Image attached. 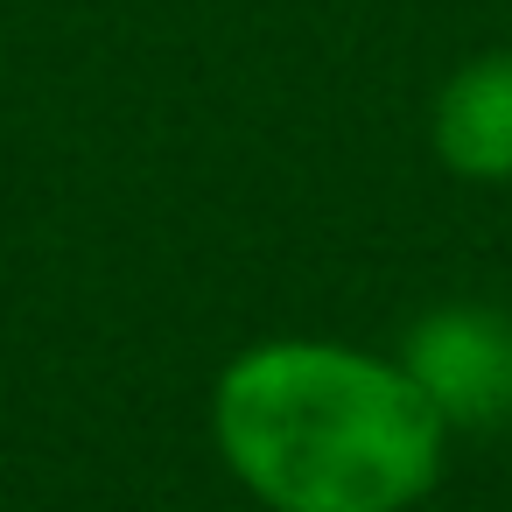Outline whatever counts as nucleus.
Listing matches in <instances>:
<instances>
[{
	"label": "nucleus",
	"mask_w": 512,
	"mask_h": 512,
	"mask_svg": "<svg viewBox=\"0 0 512 512\" xmlns=\"http://www.w3.org/2000/svg\"><path fill=\"white\" fill-rule=\"evenodd\" d=\"M211 442L267 512H414L449 456V421L400 358L267 337L211 386Z\"/></svg>",
	"instance_id": "nucleus-1"
},
{
	"label": "nucleus",
	"mask_w": 512,
	"mask_h": 512,
	"mask_svg": "<svg viewBox=\"0 0 512 512\" xmlns=\"http://www.w3.org/2000/svg\"><path fill=\"white\" fill-rule=\"evenodd\" d=\"M400 365L435 400V414L449 421V435L456 428H498V421H512V323L498 309H477V302L428 309L407 330Z\"/></svg>",
	"instance_id": "nucleus-2"
},
{
	"label": "nucleus",
	"mask_w": 512,
	"mask_h": 512,
	"mask_svg": "<svg viewBox=\"0 0 512 512\" xmlns=\"http://www.w3.org/2000/svg\"><path fill=\"white\" fill-rule=\"evenodd\" d=\"M428 148L456 183H512V50H484L442 78Z\"/></svg>",
	"instance_id": "nucleus-3"
}]
</instances>
